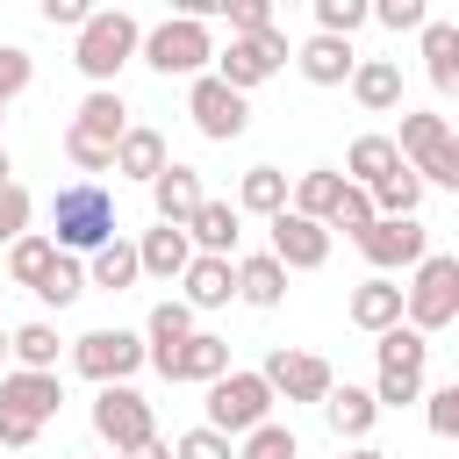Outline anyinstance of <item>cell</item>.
<instances>
[{
    "label": "cell",
    "mask_w": 459,
    "mask_h": 459,
    "mask_svg": "<svg viewBox=\"0 0 459 459\" xmlns=\"http://www.w3.org/2000/svg\"><path fill=\"white\" fill-rule=\"evenodd\" d=\"M122 222H115V194L100 179H72L50 194V244L72 251V258H93L100 244H115Z\"/></svg>",
    "instance_id": "obj_1"
},
{
    "label": "cell",
    "mask_w": 459,
    "mask_h": 459,
    "mask_svg": "<svg viewBox=\"0 0 459 459\" xmlns=\"http://www.w3.org/2000/svg\"><path fill=\"white\" fill-rule=\"evenodd\" d=\"M122 136H129V100L115 86H93L79 100L72 129H65V158L79 165V179H100V172H115V143Z\"/></svg>",
    "instance_id": "obj_2"
},
{
    "label": "cell",
    "mask_w": 459,
    "mask_h": 459,
    "mask_svg": "<svg viewBox=\"0 0 459 459\" xmlns=\"http://www.w3.org/2000/svg\"><path fill=\"white\" fill-rule=\"evenodd\" d=\"M136 50H143V22L122 14V7H93L86 29H79V43H72V65H79L93 86H115V72H122Z\"/></svg>",
    "instance_id": "obj_3"
},
{
    "label": "cell",
    "mask_w": 459,
    "mask_h": 459,
    "mask_svg": "<svg viewBox=\"0 0 459 459\" xmlns=\"http://www.w3.org/2000/svg\"><path fill=\"white\" fill-rule=\"evenodd\" d=\"M143 366H151V351H143V330L100 323V330L72 337V373H86L93 387H129Z\"/></svg>",
    "instance_id": "obj_4"
},
{
    "label": "cell",
    "mask_w": 459,
    "mask_h": 459,
    "mask_svg": "<svg viewBox=\"0 0 459 459\" xmlns=\"http://www.w3.org/2000/svg\"><path fill=\"white\" fill-rule=\"evenodd\" d=\"M151 72H165V79H201L208 65H215V36H208V22H194V14H165L158 29H143V50H136Z\"/></svg>",
    "instance_id": "obj_5"
},
{
    "label": "cell",
    "mask_w": 459,
    "mask_h": 459,
    "mask_svg": "<svg viewBox=\"0 0 459 459\" xmlns=\"http://www.w3.org/2000/svg\"><path fill=\"white\" fill-rule=\"evenodd\" d=\"M258 423H273V387L258 366H230L215 387H208V430H222L230 445L251 437Z\"/></svg>",
    "instance_id": "obj_6"
},
{
    "label": "cell",
    "mask_w": 459,
    "mask_h": 459,
    "mask_svg": "<svg viewBox=\"0 0 459 459\" xmlns=\"http://www.w3.org/2000/svg\"><path fill=\"white\" fill-rule=\"evenodd\" d=\"M402 323L409 330H445V323H459V258L452 251H430L416 273H409V287H402Z\"/></svg>",
    "instance_id": "obj_7"
},
{
    "label": "cell",
    "mask_w": 459,
    "mask_h": 459,
    "mask_svg": "<svg viewBox=\"0 0 459 459\" xmlns=\"http://www.w3.org/2000/svg\"><path fill=\"white\" fill-rule=\"evenodd\" d=\"M380 373H373V402L380 409H402V402H423V359H430V337L423 330H409V323H394V330H380Z\"/></svg>",
    "instance_id": "obj_8"
},
{
    "label": "cell",
    "mask_w": 459,
    "mask_h": 459,
    "mask_svg": "<svg viewBox=\"0 0 459 459\" xmlns=\"http://www.w3.org/2000/svg\"><path fill=\"white\" fill-rule=\"evenodd\" d=\"M287 57H294V50H287V29H265V36H230V43L215 50V79H222V86H237V93L251 100V86H265Z\"/></svg>",
    "instance_id": "obj_9"
},
{
    "label": "cell",
    "mask_w": 459,
    "mask_h": 459,
    "mask_svg": "<svg viewBox=\"0 0 459 459\" xmlns=\"http://www.w3.org/2000/svg\"><path fill=\"white\" fill-rule=\"evenodd\" d=\"M93 437L122 459V452H136L143 437H158V416H151V402H143L136 387H100V394H93Z\"/></svg>",
    "instance_id": "obj_10"
},
{
    "label": "cell",
    "mask_w": 459,
    "mask_h": 459,
    "mask_svg": "<svg viewBox=\"0 0 459 459\" xmlns=\"http://www.w3.org/2000/svg\"><path fill=\"white\" fill-rule=\"evenodd\" d=\"M186 115H194V129H201L208 143H237V136L251 129V100H244L237 86H222L215 72H201V79L186 86Z\"/></svg>",
    "instance_id": "obj_11"
},
{
    "label": "cell",
    "mask_w": 459,
    "mask_h": 459,
    "mask_svg": "<svg viewBox=\"0 0 459 459\" xmlns=\"http://www.w3.org/2000/svg\"><path fill=\"white\" fill-rule=\"evenodd\" d=\"M265 387H273V402L287 394V402H323L330 387H337V373H330V359H316V351H294V344H273L265 351Z\"/></svg>",
    "instance_id": "obj_12"
},
{
    "label": "cell",
    "mask_w": 459,
    "mask_h": 459,
    "mask_svg": "<svg viewBox=\"0 0 459 459\" xmlns=\"http://www.w3.org/2000/svg\"><path fill=\"white\" fill-rule=\"evenodd\" d=\"M359 251H366V265L373 273H416L423 258H430V230L416 222V215H402V222H373L366 237H359Z\"/></svg>",
    "instance_id": "obj_13"
},
{
    "label": "cell",
    "mask_w": 459,
    "mask_h": 459,
    "mask_svg": "<svg viewBox=\"0 0 459 459\" xmlns=\"http://www.w3.org/2000/svg\"><path fill=\"white\" fill-rule=\"evenodd\" d=\"M265 230H273V244H265V251H273L287 273H316V265H330V230H323V222H308V215L280 208Z\"/></svg>",
    "instance_id": "obj_14"
},
{
    "label": "cell",
    "mask_w": 459,
    "mask_h": 459,
    "mask_svg": "<svg viewBox=\"0 0 459 459\" xmlns=\"http://www.w3.org/2000/svg\"><path fill=\"white\" fill-rule=\"evenodd\" d=\"M194 337V308L179 301V294H165L151 316H143V351H151V366L172 380V359H179V344Z\"/></svg>",
    "instance_id": "obj_15"
},
{
    "label": "cell",
    "mask_w": 459,
    "mask_h": 459,
    "mask_svg": "<svg viewBox=\"0 0 459 459\" xmlns=\"http://www.w3.org/2000/svg\"><path fill=\"white\" fill-rule=\"evenodd\" d=\"M201 201H208V186H201L194 165H165V172L151 179V208H158V222H172V230H186V222L201 215Z\"/></svg>",
    "instance_id": "obj_16"
},
{
    "label": "cell",
    "mask_w": 459,
    "mask_h": 459,
    "mask_svg": "<svg viewBox=\"0 0 459 459\" xmlns=\"http://www.w3.org/2000/svg\"><path fill=\"white\" fill-rule=\"evenodd\" d=\"M294 72H301L308 86H351L359 50H351V43H337V36H308V43L294 50Z\"/></svg>",
    "instance_id": "obj_17"
},
{
    "label": "cell",
    "mask_w": 459,
    "mask_h": 459,
    "mask_svg": "<svg viewBox=\"0 0 459 459\" xmlns=\"http://www.w3.org/2000/svg\"><path fill=\"white\" fill-rule=\"evenodd\" d=\"M237 237H244L237 201H201V215L186 222V244H194L201 258H237Z\"/></svg>",
    "instance_id": "obj_18"
},
{
    "label": "cell",
    "mask_w": 459,
    "mask_h": 459,
    "mask_svg": "<svg viewBox=\"0 0 459 459\" xmlns=\"http://www.w3.org/2000/svg\"><path fill=\"white\" fill-rule=\"evenodd\" d=\"M0 409H22L29 423H50L57 409H65V387H57V373H7L0 380Z\"/></svg>",
    "instance_id": "obj_19"
},
{
    "label": "cell",
    "mask_w": 459,
    "mask_h": 459,
    "mask_svg": "<svg viewBox=\"0 0 459 459\" xmlns=\"http://www.w3.org/2000/svg\"><path fill=\"white\" fill-rule=\"evenodd\" d=\"M344 186H351V179H344L337 165H308V172L294 179V194H287V208L330 230V215H337V201H344Z\"/></svg>",
    "instance_id": "obj_20"
},
{
    "label": "cell",
    "mask_w": 459,
    "mask_h": 459,
    "mask_svg": "<svg viewBox=\"0 0 459 459\" xmlns=\"http://www.w3.org/2000/svg\"><path fill=\"white\" fill-rule=\"evenodd\" d=\"M179 287H186L179 301H186L194 316H201V308H222V301L237 294V258H201V251H194V265L179 273Z\"/></svg>",
    "instance_id": "obj_21"
},
{
    "label": "cell",
    "mask_w": 459,
    "mask_h": 459,
    "mask_svg": "<svg viewBox=\"0 0 459 459\" xmlns=\"http://www.w3.org/2000/svg\"><path fill=\"white\" fill-rule=\"evenodd\" d=\"M344 316H351L359 330H373V337H380V330H394V323H402V287H394L387 273H373V280H359V287H351Z\"/></svg>",
    "instance_id": "obj_22"
},
{
    "label": "cell",
    "mask_w": 459,
    "mask_h": 459,
    "mask_svg": "<svg viewBox=\"0 0 459 459\" xmlns=\"http://www.w3.org/2000/svg\"><path fill=\"white\" fill-rule=\"evenodd\" d=\"M323 423H330L337 437L366 445V430L380 423V402H373V387H351V380H344V387H330V394H323Z\"/></svg>",
    "instance_id": "obj_23"
},
{
    "label": "cell",
    "mask_w": 459,
    "mask_h": 459,
    "mask_svg": "<svg viewBox=\"0 0 459 459\" xmlns=\"http://www.w3.org/2000/svg\"><path fill=\"white\" fill-rule=\"evenodd\" d=\"M136 258H143V280H179V273L194 265V244H186V230L158 222V230L136 237Z\"/></svg>",
    "instance_id": "obj_24"
},
{
    "label": "cell",
    "mask_w": 459,
    "mask_h": 459,
    "mask_svg": "<svg viewBox=\"0 0 459 459\" xmlns=\"http://www.w3.org/2000/svg\"><path fill=\"white\" fill-rule=\"evenodd\" d=\"M222 373H230V337H215V330H194L172 359V380H194V387H215Z\"/></svg>",
    "instance_id": "obj_25"
},
{
    "label": "cell",
    "mask_w": 459,
    "mask_h": 459,
    "mask_svg": "<svg viewBox=\"0 0 459 459\" xmlns=\"http://www.w3.org/2000/svg\"><path fill=\"white\" fill-rule=\"evenodd\" d=\"M351 100H359L366 115L402 108V65H394V57H359V72H351Z\"/></svg>",
    "instance_id": "obj_26"
},
{
    "label": "cell",
    "mask_w": 459,
    "mask_h": 459,
    "mask_svg": "<svg viewBox=\"0 0 459 459\" xmlns=\"http://www.w3.org/2000/svg\"><path fill=\"white\" fill-rule=\"evenodd\" d=\"M237 301H251V308H280V301H287V265H280L273 251L237 258Z\"/></svg>",
    "instance_id": "obj_27"
},
{
    "label": "cell",
    "mask_w": 459,
    "mask_h": 459,
    "mask_svg": "<svg viewBox=\"0 0 459 459\" xmlns=\"http://www.w3.org/2000/svg\"><path fill=\"white\" fill-rule=\"evenodd\" d=\"M423 72L445 100H459V22H423Z\"/></svg>",
    "instance_id": "obj_28"
},
{
    "label": "cell",
    "mask_w": 459,
    "mask_h": 459,
    "mask_svg": "<svg viewBox=\"0 0 459 459\" xmlns=\"http://www.w3.org/2000/svg\"><path fill=\"white\" fill-rule=\"evenodd\" d=\"M165 165H172V158H165V136H158V129H143V122H129V136L115 143V172H122V179H143V186H151V179H158Z\"/></svg>",
    "instance_id": "obj_29"
},
{
    "label": "cell",
    "mask_w": 459,
    "mask_h": 459,
    "mask_svg": "<svg viewBox=\"0 0 459 459\" xmlns=\"http://www.w3.org/2000/svg\"><path fill=\"white\" fill-rule=\"evenodd\" d=\"M387 172H402V151H394V136H351V151H344V179L373 194Z\"/></svg>",
    "instance_id": "obj_30"
},
{
    "label": "cell",
    "mask_w": 459,
    "mask_h": 459,
    "mask_svg": "<svg viewBox=\"0 0 459 459\" xmlns=\"http://www.w3.org/2000/svg\"><path fill=\"white\" fill-rule=\"evenodd\" d=\"M143 280V258H136V244L129 237H115V244H100L93 258H86V287H108V294H129Z\"/></svg>",
    "instance_id": "obj_31"
},
{
    "label": "cell",
    "mask_w": 459,
    "mask_h": 459,
    "mask_svg": "<svg viewBox=\"0 0 459 459\" xmlns=\"http://www.w3.org/2000/svg\"><path fill=\"white\" fill-rule=\"evenodd\" d=\"M445 136H452V122H445V115H409V108H402V136H394V151H402V165H409V172H423V165L445 151Z\"/></svg>",
    "instance_id": "obj_32"
},
{
    "label": "cell",
    "mask_w": 459,
    "mask_h": 459,
    "mask_svg": "<svg viewBox=\"0 0 459 459\" xmlns=\"http://www.w3.org/2000/svg\"><path fill=\"white\" fill-rule=\"evenodd\" d=\"M280 208H287V172H280V165H251V172L237 179V215H265V222H273Z\"/></svg>",
    "instance_id": "obj_33"
},
{
    "label": "cell",
    "mask_w": 459,
    "mask_h": 459,
    "mask_svg": "<svg viewBox=\"0 0 459 459\" xmlns=\"http://www.w3.org/2000/svg\"><path fill=\"white\" fill-rule=\"evenodd\" d=\"M79 294H86V258L57 251V258H50V273L36 280V301H43V308H72Z\"/></svg>",
    "instance_id": "obj_34"
},
{
    "label": "cell",
    "mask_w": 459,
    "mask_h": 459,
    "mask_svg": "<svg viewBox=\"0 0 459 459\" xmlns=\"http://www.w3.org/2000/svg\"><path fill=\"white\" fill-rule=\"evenodd\" d=\"M7 351H14L22 373H57V330H50V323H22V330H7Z\"/></svg>",
    "instance_id": "obj_35"
},
{
    "label": "cell",
    "mask_w": 459,
    "mask_h": 459,
    "mask_svg": "<svg viewBox=\"0 0 459 459\" xmlns=\"http://www.w3.org/2000/svg\"><path fill=\"white\" fill-rule=\"evenodd\" d=\"M423 208V179L402 165V172H387L380 186H373V215H387V222H402V215H416Z\"/></svg>",
    "instance_id": "obj_36"
},
{
    "label": "cell",
    "mask_w": 459,
    "mask_h": 459,
    "mask_svg": "<svg viewBox=\"0 0 459 459\" xmlns=\"http://www.w3.org/2000/svg\"><path fill=\"white\" fill-rule=\"evenodd\" d=\"M50 258H57V244H50L43 230H29L22 244H7V280H14V287H36V280L50 273Z\"/></svg>",
    "instance_id": "obj_37"
},
{
    "label": "cell",
    "mask_w": 459,
    "mask_h": 459,
    "mask_svg": "<svg viewBox=\"0 0 459 459\" xmlns=\"http://www.w3.org/2000/svg\"><path fill=\"white\" fill-rule=\"evenodd\" d=\"M366 22H373V0H316V36H337V43H351Z\"/></svg>",
    "instance_id": "obj_38"
},
{
    "label": "cell",
    "mask_w": 459,
    "mask_h": 459,
    "mask_svg": "<svg viewBox=\"0 0 459 459\" xmlns=\"http://www.w3.org/2000/svg\"><path fill=\"white\" fill-rule=\"evenodd\" d=\"M237 459H301V437L287 423H258L251 437H237Z\"/></svg>",
    "instance_id": "obj_39"
},
{
    "label": "cell",
    "mask_w": 459,
    "mask_h": 459,
    "mask_svg": "<svg viewBox=\"0 0 459 459\" xmlns=\"http://www.w3.org/2000/svg\"><path fill=\"white\" fill-rule=\"evenodd\" d=\"M29 215H36L29 186H22V179H7V186H0V244H22V237H29Z\"/></svg>",
    "instance_id": "obj_40"
},
{
    "label": "cell",
    "mask_w": 459,
    "mask_h": 459,
    "mask_svg": "<svg viewBox=\"0 0 459 459\" xmlns=\"http://www.w3.org/2000/svg\"><path fill=\"white\" fill-rule=\"evenodd\" d=\"M373 222H380V215H373V194H366V186H344V201H337V215H330V230H344V237L359 244V237H366Z\"/></svg>",
    "instance_id": "obj_41"
},
{
    "label": "cell",
    "mask_w": 459,
    "mask_h": 459,
    "mask_svg": "<svg viewBox=\"0 0 459 459\" xmlns=\"http://www.w3.org/2000/svg\"><path fill=\"white\" fill-rule=\"evenodd\" d=\"M29 79H36V57H29L22 43H0V108H7V100H22V93H29Z\"/></svg>",
    "instance_id": "obj_42"
},
{
    "label": "cell",
    "mask_w": 459,
    "mask_h": 459,
    "mask_svg": "<svg viewBox=\"0 0 459 459\" xmlns=\"http://www.w3.org/2000/svg\"><path fill=\"white\" fill-rule=\"evenodd\" d=\"M172 459H237V445H230L222 430L194 423V430H179V437H172Z\"/></svg>",
    "instance_id": "obj_43"
},
{
    "label": "cell",
    "mask_w": 459,
    "mask_h": 459,
    "mask_svg": "<svg viewBox=\"0 0 459 459\" xmlns=\"http://www.w3.org/2000/svg\"><path fill=\"white\" fill-rule=\"evenodd\" d=\"M423 423H430L437 437H452V445H459V380H452V387H437V394H423Z\"/></svg>",
    "instance_id": "obj_44"
},
{
    "label": "cell",
    "mask_w": 459,
    "mask_h": 459,
    "mask_svg": "<svg viewBox=\"0 0 459 459\" xmlns=\"http://www.w3.org/2000/svg\"><path fill=\"white\" fill-rule=\"evenodd\" d=\"M222 14H230V36H265V29H280L265 0H230Z\"/></svg>",
    "instance_id": "obj_45"
},
{
    "label": "cell",
    "mask_w": 459,
    "mask_h": 459,
    "mask_svg": "<svg viewBox=\"0 0 459 459\" xmlns=\"http://www.w3.org/2000/svg\"><path fill=\"white\" fill-rule=\"evenodd\" d=\"M373 22H380V29H394V36H402V29H416V36H423V22H430V14H423V0H373Z\"/></svg>",
    "instance_id": "obj_46"
},
{
    "label": "cell",
    "mask_w": 459,
    "mask_h": 459,
    "mask_svg": "<svg viewBox=\"0 0 459 459\" xmlns=\"http://www.w3.org/2000/svg\"><path fill=\"white\" fill-rule=\"evenodd\" d=\"M416 179H423V186H445V194H459V129L445 136V151H437V158H430Z\"/></svg>",
    "instance_id": "obj_47"
},
{
    "label": "cell",
    "mask_w": 459,
    "mask_h": 459,
    "mask_svg": "<svg viewBox=\"0 0 459 459\" xmlns=\"http://www.w3.org/2000/svg\"><path fill=\"white\" fill-rule=\"evenodd\" d=\"M36 437H43V423H29L22 409H0V445H7V452H22V445H36Z\"/></svg>",
    "instance_id": "obj_48"
},
{
    "label": "cell",
    "mask_w": 459,
    "mask_h": 459,
    "mask_svg": "<svg viewBox=\"0 0 459 459\" xmlns=\"http://www.w3.org/2000/svg\"><path fill=\"white\" fill-rule=\"evenodd\" d=\"M86 14H93L86 0H43V22L50 29H86Z\"/></svg>",
    "instance_id": "obj_49"
},
{
    "label": "cell",
    "mask_w": 459,
    "mask_h": 459,
    "mask_svg": "<svg viewBox=\"0 0 459 459\" xmlns=\"http://www.w3.org/2000/svg\"><path fill=\"white\" fill-rule=\"evenodd\" d=\"M122 459H172V445H165V437H143V445H136V452H122Z\"/></svg>",
    "instance_id": "obj_50"
},
{
    "label": "cell",
    "mask_w": 459,
    "mask_h": 459,
    "mask_svg": "<svg viewBox=\"0 0 459 459\" xmlns=\"http://www.w3.org/2000/svg\"><path fill=\"white\" fill-rule=\"evenodd\" d=\"M344 459H394V452H380V445H351Z\"/></svg>",
    "instance_id": "obj_51"
},
{
    "label": "cell",
    "mask_w": 459,
    "mask_h": 459,
    "mask_svg": "<svg viewBox=\"0 0 459 459\" xmlns=\"http://www.w3.org/2000/svg\"><path fill=\"white\" fill-rule=\"evenodd\" d=\"M7 179H14V158H7V143H0V186H7Z\"/></svg>",
    "instance_id": "obj_52"
},
{
    "label": "cell",
    "mask_w": 459,
    "mask_h": 459,
    "mask_svg": "<svg viewBox=\"0 0 459 459\" xmlns=\"http://www.w3.org/2000/svg\"><path fill=\"white\" fill-rule=\"evenodd\" d=\"M0 359H7V330H0Z\"/></svg>",
    "instance_id": "obj_53"
},
{
    "label": "cell",
    "mask_w": 459,
    "mask_h": 459,
    "mask_svg": "<svg viewBox=\"0 0 459 459\" xmlns=\"http://www.w3.org/2000/svg\"><path fill=\"white\" fill-rule=\"evenodd\" d=\"M0 122H7V108H0Z\"/></svg>",
    "instance_id": "obj_54"
}]
</instances>
